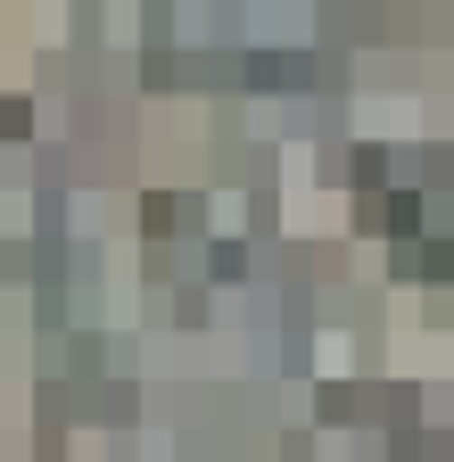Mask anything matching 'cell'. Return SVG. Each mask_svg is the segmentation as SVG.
Wrapping results in <instances>:
<instances>
[{
	"label": "cell",
	"instance_id": "obj_1",
	"mask_svg": "<svg viewBox=\"0 0 454 462\" xmlns=\"http://www.w3.org/2000/svg\"><path fill=\"white\" fill-rule=\"evenodd\" d=\"M372 223H380V231H396V240H405V231L422 223V199H413V190H396V199H380V215H372Z\"/></svg>",
	"mask_w": 454,
	"mask_h": 462
}]
</instances>
